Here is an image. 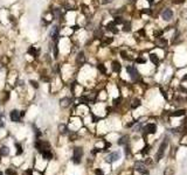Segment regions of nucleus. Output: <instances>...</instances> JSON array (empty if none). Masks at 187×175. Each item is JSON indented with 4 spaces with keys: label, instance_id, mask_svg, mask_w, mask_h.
I'll return each instance as SVG.
<instances>
[{
    "label": "nucleus",
    "instance_id": "ea45409f",
    "mask_svg": "<svg viewBox=\"0 0 187 175\" xmlns=\"http://www.w3.org/2000/svg\"><path fill=\"white\" fill-rule=\"evenodd\" d=\"M26 175H33V173H32V170H26Z\"/></svg>",
    "mask_w": 187,
    "mask_h": 175
},
{
    "label": "nucleus",
    "instance_id": "f704fd0d",
    "mask_svg": "<svg viewBox=\"0 0 187 175\" xmlns=\"http://www.w3.org/2000/svg\"><path fill=\"white\" fill-rule=\"evenodd\" d=\"M137 62H138V63H144L145 60L144 58H142V57H139V58H137Z\"/></svg>",
    "mask_w": 187,
    "mask_h": 175
},
{
    "label": "nucleus",
    "instance_id": "79ce46f5",
    "mask_svg": "<svg viewBox=\"0 0 187 175\" xmlns=\"http://www.w3.org/2000/svg\"><path fill=\"white\" fill-rule=\"evenodd\" d=\"M146 1H147L149 4H153V0H146Z\"/></svg>",
    "mask_w": 187,
    "mask_h": 175
},
{
    "label": "nucleus",
    "instance_id": "72a5a7b5",
    "mask_svg": "<svg viewBox=\"0 0 187 175\" xmlns=\"http://www.w3.org/2000/svg\"><path fill=\"white\" fill-rule=\"evenodd\" d=\"M54 57H57V47L56 46H54Z\"/></svg>",
    "mask_w": 187,
    "mask_h": 175
},
{
    "label": "nucleus",
    "instance_id": "c85d7f7f",
    "mask_svg": "<svg viewBox=\"0 0 187 175\" xmlns=\"http://www.w3.org/2000/svg\"><path fill=\"white\" fill-rule=\"evenodd\" d=\"M60 130H61V133H67V127L64 125H60Z\"/></svg>",
    "mask_w": 187,
    "mask_h": 175
},
{
    "label": "nucleus",
    "instance_id": "7c9ffc66",
    "mask_svg": "<svg viewBox=\"0 0 187 175\" xmlns=\"http://www.w3.org/2000/svg\"><path fill=\"white\" fill-rule=\"evenodd\" d=\"M161 34H163V32H161V31H155L154 32V36L155 37H158V39H159V37H160V35Z\"/></svg>",
    "mask_w": 187,
    "mask_h": 175
},
{
    "label": "nucleus",
    "instance_id": "f03ea898",
    "mask_svg": "<svg viewBox=\"0 0 187 175\" xmlns=\"http://www.w3.org/2000/svg\"><path fill=\"white\" fill-rule=\"evenodd\" d=\"M167 144H168V140L165 139V140L161 143L160 146H159L158 153H157V156H155V160H157V161H159V160L164 156V154H165V149H166V147H167Z\"/></svg>",
    "mask_w": 187,
    "mask_h": 175
},
{
    "label": "nucleus",
    "instance_id": "9b49d317",
    "mask_svg": "<svg viewBox=\"0 0 187 175\" xmlns=\"http://www.w3.org/2000/svg\"><path fill=\"white\" fill-rule=\"evenodd\" d=\"M121 69H122V65H121V63H119L118 61H113V62H112V70H113L115 72H119V71H121Z\"/></svg>",
    "mask_w": 187,
    "mask_h": 175
},
{
    "label": "nucleus",
    "instance_id": "c756f323",
    "mask_svg": "<svg viewBox=\"0 0 187 175\" xmlns=\"http://www.w3.org/2000/svg\"><path fill=\"white\" fill-rule=\"evenodd\" d=\"M6 174L7 175H16V173L13 169H7L6 170Z\"/></svg>",
    "mask_w": 187,
    "mask_h": 175
},
{
    "label": "nucleus",
    "instance_id": "f3484780",
    "mask_svg": "<svg viewBox=\"0 0 187 175\" xmlns=\"http://www.w3.org/2000/svg\"><path fill=\"white\" fill-rule=\"evenodd\" d=\"M8 153H10V149H8V147L4 146V147H1V148H0V155H2V156H7V155H8Z\"/></svg>",
    "mask_w": 187,
    "mask_h": 175
},
{
    "label": "nucleus",
    "instance_id": "c03bdc74",
    "mask_svg": "<svg viewBox=\"0 0 187 175\" xmlns=\"http://www.w3.org/2000/svg\"><path fill=\"white\" fill-rule=\"evenodd\" d=\"M182 80H184V81H186V80H187V75L185 76V77H184V78H182Z\"/></svg>",
    "mask_w": 187,
    "mask_h": 175
},
{
    "label": "nucleus",
    "instance_id": "f257e3e1",
    "mask_svg": "<svg viewBox=\"0 0 187 175\" xmlns=\"http://www.w3.org/2000/svg\"><path fill=\"white\" fill-rule=\"evenodd\" d=\"M35 147H36V149L40 152V153H42L43 151H48V149H50V145H49V143H47V141H43V140H36V143H35Z\"/></svg>",
    "mask_w": 187,
    "mask_h": 175
},
{
    "label": "nucleus",
    "instance_id": "a19ab883",
    "mask_svg": "<svg viewBox=\"0 0 187 175\" xmlns=\"http://www.w3.org/2000/svg\"><path fill=\"white\" fill-rule=\"evenodd\" d=\"M25 116V111H21L20 112V117H23Z\"/></svg>",
    "mask_w": 187,
    "mask_h": 175
},
{
    "label": "nucleus",
    "instance_id": "0eeeda50",
    "mask_svg": "<svg viewBox=\"0 0 187 175\" xmlns=\"http://www.w3.org/2000/svg\"><path fill=\"white\" fill-rule=\"evenodd\" d=\"M119 158H121V154H119V152H113V153L109 154L105 159H107L108 162H113V161H117Z\"/></svg>",
    "mask_w": 187,
    "mask_h": 175
},
{
    "label": "nucleus",
    "instance_id": "2f4dec72",
    "mask_svg": "<svg viewBox=\"0 0 187 175\" xmlns=\"http://www.w3.org/2000/svg\"><path fill=\"white\" fill-rule=\"evenodd\" d=\"M184 1H185V0H173V4L180 5V4H184Z\"/></svg>",
    "mask_w": 187,
    "mask_h": 175
},
{
    "label": "nucleus",
    "instance_id": "bb28decb",
    "mask_svg": "<svg viewBox=\"0 0 187 175\" xmlns=\"http://www.w3.org/2000/svg\"><path fill=\"white\" fill-rule=\"evenodd\" d=\"M15 146H16V154L20 155L22 153V146H20L19 144H15Z\"/></svg>",
    "mask_w": 187,
    "mask_h": 175
},
{
    "label": "nucleus",
    "instance_id": "9d476101",
    "mask_svg": "<svg viewBox=\"0 0 187 175\" xmlns=\"http://www.w3.org/2000/svg\"><path fill=\"white\" fill-rule=\"evenodd\" d=\"M134 168H136V170H138L139 173H144V172H146V165L144 164V162H140V161H138L137 164L134 165Z\"/></svg>",
    "mask_w": 187,
    "mask_h": 175
},
{
    "label": "nucleus",
    "instance_id": "20e7f679",
    "mask_svg": "<svg viewBox=\"0 0 187 175\" xmlns=\"http://www.w3.org/2000/svg\"><path fill=\"white\" fill-rule=\"evenodd\" d=\"M126 71L130 74V77H131L133 81H136V80H138L139 78V72L137 71V69H136L134 67L128 65V67H126Z\"/></svg>",
    "mask_w": 187,
    "mask_h": 175
},
{
    "label": "nucleus",
    "instance_id": "37998d69",
    "mask_svg": "<svg viewBox=\"0 0 187 175\" xmlns=\"http://www.w3.org/2000/svg\"><path fill=\"white\" fill-rule=\"evenodd\" d=\"M142 174L143 175H149V173H147V172H144V173H142Z\"/></svg>",
    "mask_w": 187,
    "mask_h": 175
},
{
    "label": "nucleus",
    "instance_id": "e433bc0d",
    "mask_svg": "<svg viewBox=\"0 0 187 175\" xmlns=\"http://www.w3.org/2000/svg\"><path fill=\"white\" fill-rule=\"evenodd\" d=\"M121 54H122V57H123V58H128V56H126V53H125V51H122Z\"/></svg>",
    "mask_w": 187,
    "mask_h": 175
},
{
    "label": "nucleus",
    "instance_id": "7ed1b4c3",
    "mask_svg": "<svg viewBox=\"0 0 187 175\" xmlns=\"http://www.w3.org/2000/svg\"><path fill=\"white\" fill-rule=\"evenodd\" d=\"M82 155H83V149L81 147H76L74 149V156H73V161L75 164H80L81 159H82Z\"/></svg>",
    "mask_w": 187,
    "mask_h": 175
},
{
    "label": "nucleus",
    "instance_id": "473e14b6",
    "mask_svg": "<svg viewBox=\"0 0 187 175\" xmlns=\"http://www.w3.org/2000/svg\"><path fill=\"white\" fill-rule=\"evenodd\" d=\"M31 84H32L33 86L35 88V89H37V88H39V85H37V82H35V81H31Z\"/></svg>",
    "mask_w": 187,
    "mask_h": 175
},
{
    "label": "nucleus",
    "instance_id": "f8f14e48",
    "mask_svg": "<svg viewBox=\"0 0 187 175\" xmlns=\"http://www.w3.org/2000/svg\"><path fill=\"white\" fill-rule=\"evenodd\" d=\"M84 53L83 51H81V53H78V55H77V58H76V62H77V64H83L84 63Z\"/></svg>",
    "mask_w": 187,
    "mask_h": 175
},
{
    "label": "nucleus",
    "instance_id": "cd10ccee",
    "mask_svg": "<svg viewBox=\"0 0 187 175\" xmlns=\"http://www.w3.org/2000/svg\"><path fill=\"white\" fill-rule=\"evenodd\" d=\"M112 41H113V39H112V37H107V39H104L103 44H109V43H111Z\"/></svg>",
    "mask_w": 187,
    "mask_h": 175
},
{
    "label": "nucleus",
    "instance_id": "de8ad7c7",
    "mask_svg": "<svg viewBox=\"0 0 187 175\" xmlns=\"http://www.w3.org/2000/svg\"><path fill=\"white\" fill-rule=\"evenodd\" d=\"M131 1H134V0H131Z\"/></svg>",
    "mask_w": 187,
    "mask_h": 175
},
{
    "label": "nucleus",
    "instance_id": "6ab92c4d",
    "mask_svg": "<svg viewBox=\"0 0 187 175\" xmlns=\"http://www.w3.org/2000/svg\"><path fill=\"white\" fill-rule=\"evenodd\" d=\"M185 114V111L184 110H178V111H173L171 113V116L172 117H181V116H184Z\"/></svg>",
    "mask_w": 187,
    "mask_h": 175
},
{
    "label": "nucleus",
    "instance_id": "ddd939ff",
    "mask_svg": "<svg viewBox=\"0 0 187 175\" xmlns=\"http://www.w3.org/2000/svg\"><path fill=\"white\" fill-rule=\"evenodd\" d=\"M42 156H43V159H46V160H50V159H53V154H52V152L50 151H43L42 153Z\"/></svg>",
    "mask_w": 187,
    "mask_h": 175
},
{
    "label": "nucleus",
    "instance_id": "a878e982",
    "mask_svg": "<svg viewBox=\"0 0 187 175\" xmlns=\"http://www.w3.org/2000/svg\"><path fill=\"white\" fill-rule=\"evenodd\" d=\"M28 53L29 54H32V55H34V56H36L37 55V51H36V49L34 47H31L29 49H28Z\"/></svg>",
    "mask_w": 187,
    "mask_h": 175
},
{
    "label": "nucleus",
    "instance_id": "2eb2a0df",
    "mask_svg": "<svg viewBox=\"0 0 187 175\" xmlns=\"http://www.w3.org/2000/svg\"><path fill=\"white\" fill-rule=\"evenodd\" d=\"M157 44L161 48H165L167 46V41H166L165 39H163V37H159V40L157 41Z\"/></svg>",
    "mask_w": 187,
    "mask_h": 175
},
{
    "label": "nucleus",
    "instance_id": "5701e85b",
    "mask_svg": "<svg viewBox=\"0 0 187 175\" xmlns=\"http://www.w3.org/2000/svg\"><path fill=\"white\" fill-rule=\"evenodd\" d=\"M128 140H129L128 137H123V138L119 139V141H118V145H125V144L128 143Z\"/></svg>",
    "mask_w": 187,
    "mask_h": 175
},
{
    "label": "nucleus",
    "instance_id": "1a4fd4ad",
    "mask_svg": "<svg viewBox=\"0 0 187 175\" xmlns=\"http://www.w3.org/2000/svg\"><path fill=\"white\" fill-rule=\"evenodd\" d=\"M155 131H157V125L155 124H147L145 126V132L147 134H153V133H155Z\"/></svg>",
    "mask_w": 187,
    "mask_h": 175
},
{
    "label": "nucleus",
    "instance_id": "58836bf2",
    "mask_svg": "<svg viewBox=\"0 0 187 175\" xmlns=\"http://www.w3.org/2000/svg\"><path fill=\"white\" fill-rule=\"evenodd\" d=\"M110 2H112V0H103V4L105 5V4H110Z\"/></svg>",
    "mask_w": 187,
    "mask_h": 175
},
{
    "label": "nucleus",
    "instance_id": "412c9836",
    "mask_svg": "<svg viewBox=\"0 0 187 175\" xmlns=\"http://www.w3.org/2000/svg\"><path fill=\"white\" fill-rule=\"evenodd\" d=\"M138 106H140V101L136 98V99H133V102H132V104H131V107H132V109H137Z\"/></svg>",
    "mask_w": 187,
    "mask_h": 175
},
{
    "label": "nucleus",
    "instance_id": "4be33fe9",
    "mask_svg": "<svg viewBox=\"0 0 187 175\" xmlns=\"http://www.w3.org/2000/svg\"><path fill=\"white\" fill-rule=\"evenodd\" d=\"M123 22H124V20H123L122 16H116L115 20H113V23H115V25H121V23H123Z\"/></svg>",
    "mask_w": 187,
    "mask_h": 175
},
{
    "label": "nucleus",
    "instance_id": "49530a36",
    "mask_svg": "<svg viewBox=\"0 0 187 175\" xmlns=\"http://www.w3.org/2000/svg\"><path fill=\"white\" fill-rule=\"evenodd\" d=\"M0 69H1V63H0Z\"/></svg>",
    "mask_w": 187,
    "mask_h": 175
},
{
    "label": "nucleus",
    "instance_id": "a211bd4d",
    "mask_svg": "<svg viewBox=\"0 0 187 175\" xmlns=\"http://www.w3.org/2000/svg\"><path fill=\"white\" fill-rule=\"evenodd\" d=\"M94 36L96 37V39H102V37H103V31H102L101 28L96 29L95 33H94Z\"/></svg>",
    "mask_w": 187,
    "mask_h": 175
},
{
    "label": "nucleus",
    "instance_id": "4468645a",
    "mask_svg": "<svg viewBox=\"0 0 187 175\" xmlns=\"http://www.w3.org/2000/svg\"><path fill=\"white\" fill-rule=\"evenodd\" d=\"M70 103H71V99H70V98H62V99H61V106H62V107L69 106Z\"/></svg>",
    "mask_w": 187,
    "mask_h": 175
},
{
    "label": "nucleus",
    "instance_id": "39448f33",
    "mask_svg": "<svg viewBox=\"0 0 187 175\" xmlns=\"http://www.w3.org/2000/svg\"><path fill=\"white\" fill-rule=\"evenodd\" d=\"M59 31H60L59 27H57V26H54L53 28L50 29V32H49V36L52 37V39H53L55 42H56V41H57V39H59Z\"/></svg>",
    "mask_w": 187,
    "mask_h": 175
},
{
    "label": "nucleus",
    "instance_id": "c9c22d12",
    "mask_svg": "<svg viewBox=\"0 0 187 175\" xmlns=\"http://www.w3.org/2000/svg\"><path fill=\"white\" fill-rule=\"evenodd\" d=\"M5 126V123H4V120L0 118V127H4Z\"/></svg>",
    "mask_w": 187,
    "mask_h": 175
},
{
    "label": "nucleus",
    "instance_id": "6e6552de",
    "mask_svg": "<svg viewBox=\"0 0 187 175\" xmlns=\"http://www.w3.org/2000/svg\"><path fill=\"white\" fill-rule=\"evenodd\" d=\"M10 117H11V120L14 123H19L20 122V112L18 111V110H13V111H11V113H10Z\"/></svg>",
    "mask_w": 187,
    "mask_h": 175
},
{
    "label": "nucleus",
    "instance_id": "423d86ee",
    "mask_svg": "<svg viewBox=\"0 0 187 175\" xmlns=\"http://www.w3.org/2000/svg\"><path fill=\"white\" fill-rule=\"evenodd\" d=\"M172 16H173V12H172L170 8L164 10L163 13H161V18H163L164 20H166V21H170V20L172 19Z\"/></svg>",
    "mask_w": 187,
    "mask_h": 175
},
{
    "label": "nucleus",
    "instance_id": "aec40b11",
    "mask_svg": "<svg viewBox=\"0 0 187 175\" xmlns=\"http://www.w3.org/2000/svg\"><path fill=\"white\" fill-rule=\"evenodd\" d=\"M107 28H108V31H111V32H113V33H118V31L116 29V25H115L113 22L109 23V25L107 26Z\"/></svg>",
    "mask_w": 187,
    "mask_h": 175
},
{
    "label": "nucleus",
    "instance_id": "393cba45",
    "mask_svg": "<svg viewBox=\"0 0 187 175\" xmlns=\"http://www.w3.org/2000/svg\"><path fill=\"white\" fill-rule=\"evenodd\" d=\"M97 68H98V70L101 71L102 74H105V72H107V69H105V67H104L103 64H98V67H97Z\"/></svg>",
    "mask_w": 187,
    "mask_h": 175
},
{
    "label": "nucleus",
    "instance_id": "4c0bfd02",
    "mask_svg": "<svg viewBox=\"0 0 187 175\" xmlns=\"http://www.w3.org/2000/svg\"><path fill=\"white\" fill-rule=\"evenodd\" d=\"M119 102H121V98H118V99H115V101H113V103H115V105H117V104H119Z\"/></svg>",
    "mask_w": 187,
    "mask_h": 175
},
{
    "label": "nucleus",
    "instance_id": "b1692460",
    "mask_svg": "<svg viewBox=\"0 0 187 175\" xmlns=\"http://www.w3.org/2000/svg\"><path fill=\"white\" fill-rule=\"evenodd\" d=\"M123 31H124V32H130V31H131V25H130V22H128V23H125V25H124Z\"/></svg>",
    "mask_w": 187,
    "mask_h": 175
},
{
    "label": "nucleus",
    "instance_id": "dca6fc26",
    "mask_svg": "<svg viewBox=\"0 0 187 175\" xmlns=\"http://www.w3.org/2000/svg\"><path fill=\"white\" fill-rule=\"evenodd\" d=\"M150 60H151V62H152L153 64L159 63V57H158L155 54H151V55H150Z\"/></svg>",
    "mask_w": 187,
    "mask_h": 175
},
{
    "label": "nucleus",
    "instance_id": "a18cd8bd",
    "mask_svg": "<svg viewBox=\"0 0 187 175\" xmlns=\"http://www.w3.org/2000/svg\"><path fill=\"white\" fill-rule=\"evenodd\" d=\"M0 175H2V172H1V170H0Z\"/></svg>",
    "mask_w": 187,
    "mask_h": 175
}]
</instances>
